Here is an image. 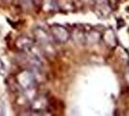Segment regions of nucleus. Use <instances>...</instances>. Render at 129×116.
<instances>
[{"label":"nucleus","mask_w":129,"mask_h":116,"mask_svg":"<svg viewBox=\"0 0 129 116\" xmlns=\"http://www.w3.org/2000/svg\"><path fill=\"white\" fill-rule=\"evenodd\" d=\"M34 35H35L36 42L41 45V48L43 50V51H45L47 53L53 52L54 40L52 39L50 33L46 32L43 28L38 26V27L35 28V30H34Z\"/></svg>","instance_id":"obj_1"},{"label":"nucleus","mask_w":129,"mask_h":116,"mask_svg":"<svg viewBox=\"0 0 129 116\" xmlns=\"http://www.w3.org/2000/svg\"><path fill=\"white\" fill-rule=\"evenodd\" d=\"M17 85L25 92H30L36 87V77L31 71H22L18 73L16 77Z\"/></svg>","instance_id":"obj_2"},{"label":"nucleus","mask_w":129,"mask_h":116,"mask_svg":"<svg viewBox=\"0 0 129 116\" xmlns=\"http://www.w3.org/2000/svg\"><path fill=\"white\" fill-rule=\"evenodd\" d=\"M50 35L54 42L58 44H66L70 38V31L60 24H53L50 26Z\"/></svg>","instance_id":"obj_3"},{"label":"nucleus","mask_w":129,"mask_h":116,"mask_svg":"<svg viewBox=\"0 0 129 116\" xmlns=\"http://www.w3.org/2000/svg\"><path fill=\"white\" fill-rule=\"evenodd\" d=\"M15 47L16 50L24 53H31L35 47V40L26 35H20L15 41Z\"/></svg>","instance_id":"obj_4"},{"label":"nucleus","mask_w":129,"mask_h":116,"mask_svg":"<svg viewBox=\"0 0 129 116\" xmlns=\"http://www.w3.org/2000/svg\"><path fill=\"white\" fill-rule=\"evenodd\" d=\"M23 4L31 9H39L43 5V0H22Z\"/></svg>","instance_id":"obj_5"},{"label":"nucleus","mask_w":129,"mask_h":116,"mask_svg":"<svg viewBox=\"0 0 129 116\" xmlns=\"http://www.w3.org/2000/svg\"><path fill=\"white\" fill-rule=\"evenodd\" d=\"M107 2L111 9H113V10L117 9V7H118V0H107Z\"/></svg>","instance_id":"obj_6"},{"label":"nucleus","mask_w":129,"mask_h":116,"mask_svg":"<svg viewBox=\"0 0 129 116\" xmlns=\"http://www.w3.org/2000/svg\"><path fill=\"white\" fill-rule=\"evenodd\" d=\"M6 74V67L4 62L0 58V76H4Z\"/></svg>","instance_id":"obj_7"},{"label":"nucleus","mask_w":129,"mask_h":116,"mask_svg":"<svg viewBox=\"0 0 129 116\" xmlns=\"http://www.w3.org/2000/svg\"><path fill=\"white\" fill-rule=\"evenodd\" d=\"M4 1H6V2H8V3H9V2H11V0H4Z\"/></svg>","instance_id":"obj_8"}]
</instances>
